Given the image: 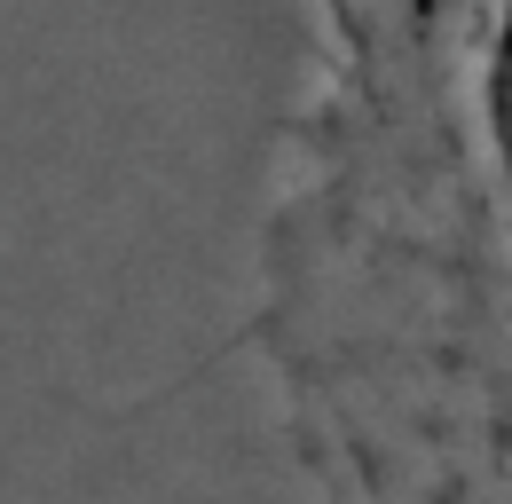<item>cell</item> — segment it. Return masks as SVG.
Returning a JSON list of instances; mask_svg holds the SVG:
<instances>
[{"label":"cell","instance_id":"6da1fadb","mask_svg":"<svg viewBox=\"0 0 512 504\" xmlns=\"http://www.w3.org/2000/svg\"><path fill=\"white\" fill-rule=\"evenodd\" d=\"M253 363L316 504H512V0H300Z\"/></svg>","mask_w":512,"mask_h":504}]
</instances>
